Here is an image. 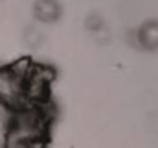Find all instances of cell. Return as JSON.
<instances>
[{"label":"cell","instance_id":"cell-2","mask_svg":"<svg viewBox=\"0 0 158 148\" xmlns=\"http://www.w3.org/2000/svg\"><path fill=\"white\" fill-rule=\"evenodd\" d=\"M137 45L146 51H157L158 49V20H148L140 26L135 34Z\"/></svg>","mask_w":158,"mask_h":148},{"label":"cell","instance_id":"cell-3","mask_svg":"<svg viewBox=\"0 0 158 148\" xmlns=\"http://www.w3.org/2000/svg\"><path fill=\"white\" fill-rule=\"evenodd\" d=\"M23 39L26 45L32 49H39L45 45V33L37 25H28L23 33Z\"/></svg>","mask_w":158,"mask_h":148},{"label":"cell","instance_id":"cell-1","mask_svg":"<svg viewBox=\"0 0 158 148\" xmlns=\"http://www.w3.org/2000/svg\"><path fill=\"white\" fill-rule=\"evenodd\" d=\"M32 14L39 23L51 25L61 17V5L58 0H35L32 5Z\"/></svg>","mask_w":158,"mask_h":148},{"label":"cell","instance_id":"cell-4","mask_svg":"<svg viewBox=\"0 0 158 148\" xmlns=\"http://www.w3.org/2000/svg\"><path fill=\"white\" fill-rule=\"evenodd\" d=\"M85 26H86V29H88L92 36H97L98 33H102V31L106 29L105 19H103L100 14H97V12H92V14H89V16L86 17Z\"/></svg>","mask_w":158,"mask_h":148}]
</instances>
